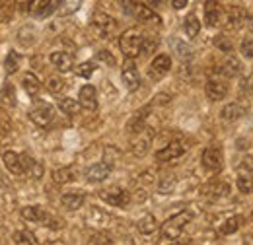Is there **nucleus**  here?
Returning <instances> with one entry per match:
<instances>
[{
    "label": "nucleus",
    "instance_id": "nucleus-46",
    "mask_svg": "<svg viewBox=\"0 0 253 245\" xmlns=\"http://www.w3.org/2000/svg\"><path fill=\"white\" fill-rule=\"evenodd\" d=\"M173 185H175L173 177H171V179H168V177H166V179H164V181L160 183V187H158L160 193H162V195H168V193H169V191L173 189Z\"/></svg>",
    "mask_w": 253,
    "mask_h": 245
},
{
    "label": "nucleus",
    "instance_id": "nucleus-15",
    "mask_svg": "<svg viewBox=\"0 0 253 245\" xmlns=\"http://www.w3.org/2000/svg\"><path fill=\"white\" fill-rule=\"evenodd\" d=\"M92 24H94V28L103 37H107V35H111L115 28H117V22H115V18H111V16H107V14H103V12H95L94 18H92Z\"/></svg>",
    "mask_w": 253,
    "mask_h": 245
},
{
    "label": "nucleus",
    "instance_id": "nucleus-18",
    "mask_svg": "<svg viewBox=\"0 0 253 245\" xmlns=\"http://www.w3.org/2000/svg\"><path fill=\"white\" fill-rule=\"evenodd\" d=\"M132 16H134L136 20H140V22H150V24H160V22H162V18H160L158 14H156L148 4H140V2L134 4Z\"/></svg>",
    "mask_w": 253,
    "mask_h": 245
},
{
    "label": "nucleus",
    "instance_id": "nucleus-51",
    "mask_svg": "<svg viewBox=\"0 0 253 245\" xmlns=\"http://www.w3.org/2000/svg\"><path fill=\"white\" fill-rule=\"evenodd\" d=\"M168 101H169V95H164V93L156 95V103H168Z\"/></svg>",
    "mask_w": 253,
    "mask_h": 245
},
{
    "label": "nucleus",
    "instance_id": "nucleus-3",
    "mask_svg": "<svg viewBox=\"0 0 253 245\" xmlns=\"http://www.w3.org/2000/svg\"><path fill=\"white\" fill-rule=\"evenodd\" d=\"M22 218L28 220V222L43 224V226H47V228H51V230H59V228H63V222L57 220L55 216L49 214L43 206H26V208L22 210Z\"/></svg>",
    "mask_w": 253,
    "mask_h": 245
},
{
    "label": "nucleus",
    "instance_id": "nucleus-20",
    "mask_svg": "<svg viewBox=\"0 0 253 245\" xmlns=\"http://www.w3.org/2000/svg\"><path fill=\"white\" fill-rule=\"evenodd\" d=\"M84 201H86V195H84L82 191H68V193H64L63 197H61L63 206L68 208V210H78V208H82Z\"/></svg>",
    "mask_w": 253,
    "mask_h": 245
},
{
    "label": "nucleus",
    "instance_id": "nucleus-33",
    "mask_svg": "<svg viewBox=\"0 0 253 245\" xmlns=\"http://www.w3.org/2000/svg\"><path fill=\"white\" fill-rule=\"evenodd\" d=\"M51 0H32L30 4V14L32 16H45L49 12Z\"/></svg>",
    "mask_w": 253,
    "mask_h": 245
},
{
    "label": "nucleus",
    "instance_id": "nucleus-47",
    "mask_svg": "<svg viewBox=\"0 0 253 245\" xmlns=\"http://www.w3.org/2000/svg\"><path fill=\"white\" fill-rule=\"evenodd\" d=\"M119 4H121V8H123V12H125V14L132 16V8H134L136 0H119Z\"/></svg>",
    "mask_w": 253,
    "mask_h": 245
},
{
    "label": "nucleus",
    "instance_id": "nucleus-30",
    "mask_svg": "<svg viewBox=\"0 0 253 245\" xmlns=\"http://www.w3.org/2000/svg\"><path fill=\"white\" fill-rule=\"evenodd\" d=\"M12 242H14V244H18V245H35L37 244L35 236H33L30 230H18V232H14Z\"/></svg>",
    "mask_w": 253,
    "mask_h": 245
},
{
    "label": "nucleus",
    "instance_id": "nucleus-38",
    "mask_svg": "<svg viewBox=\"0 0 253 245\" xmlns=\"http://www.w3.org/2000/svg\"><path fill=\"white\" fill-rule=\"evenodd\" d=\"M14 10H16L14 2H0V22H8V20H12Z\"/></svg>",
    "mask_w": 253,
    "mask_h": 245
},
{
    "label": "nucleus",
    "instance_id": "nucleus-6",
    "mask_svg": "<svg viewBox=\"0 0 253 245\" xmlns=\"http://www.w3.org/2000/svg\"><path fill=\"white\" fill-rule=\"evenodd\" d=\"M30 119L37 126H41V128H49L53 124V119H55V111H53L51 105L39 103V105H35L32 111H30Z\"/></svg>",
    "mask_w": 253,
    "mask_h": 245
},
{
    "label": "nucleus",
    "instance_id": "nucleus-53",
    "mask_svg": "<svg viewBox=\"0 0 253 245\" xmlns=\"http://www.w3.org/2000/svg\"><path fill=\"white\" fill-rule=\"evenodd\" d=\"M246 24H248V28H250V31L253 33V16H248V22H246Z\"/></svg>",
    "mask_w": 253,
    "mask_h": 245
},
{
    "label": "nucleus",
    "instance_id": "nucleus-27",
    "mask_svg": "<svg viewBox=\"0 0 253 245\" xmlns=\"http://www.w3.org/2000/svg\"><path fill=\"white\" fill-rule=\"evenodd\" d=\"M59 109L63 111L64 115H78L82 111V105L78 99H72V97H61L59 101Z\"/></svg>",
    "mask_w": 253,
    "mask_h": 245
},
{
    "label": "nucleus",
    "instance_id": "nucleus-29",
    "mask_svg": "<svg viewBox=\"0 0 253 245\" xmlns=\"http://www.w3.org/2000/svg\"><path fill=\"white\" fill-rule=\"evenodd\" d=\"M183 30L187 33V37H197L199 31H201V22L195 14H189L185 20H183Z\"/></svg>",
    "mask_w": 253,
    "mask_h": 245
},
{
    "label": "nucleus",
    "instance_id": "nucleus-40",
    "mask_svg": "<svg viewBox=\"0 0 253 245\" xmlns=\"http://www.w3.org/2000/svg\"><path fill=\"white\" fill-rule=\"evenodd\" d=\"M94 70H95L94 62H82V64L76 68V74H78L80 78H90V76L94 74Z\"/></svg>",
    "mask_w": 253,
    "mask_h": 245
},
{
    "label": "nucleus",
    "instance_id": "nucleus-16",
    "mask_svg": "<svg viewBox=\"0 0 253 245\" xmlns=\"http://www.w3.org/2000/svg\"><path fill=\"white\" fill-rule=\"evenodd\" d=\"M205 93H207L209 99L220 101V99L226 97V93H228V84L224 80H218V78H211L207 82V86H205Z\"/></svg>",
    "mask_w": 253,
    "mask_h": 245
},
{
    "label": "nucleus",
    "instance_id": "nucleus-50",
    "mask_svg": "<svg viewBox=\"0 0 253 245\" xmlns=\"http://www.w3.org/2000/svg\"><path fill=\"white\" fill-rule=\"evenodd\" d=\"M171 6H173L175 10H183V8L187 6V0H171Z\"/></svg>",
    "mask_w": 253,
    "mask_h": 245
},
{
    "label": "nucleus",
    "instance_id": "nucleus-7",
    "mask_svg": "<svg viewBox=\"0 0 253 245\" xmlns=\"http://www.w3.org/2000/svg\"><path fill=\"white\" fill-rule=\"evenodd\" d=\"M121 78H123V84L126 86V90L134 92V90L140 88V74H138V68H136L132 59H126V62L123 64Z\"/></svg>",
    "mask_w": 253,
    "mask_h": 245
},
{
    "label": "nucleus",
    "instance_id": "nucleus-52",
    "mask_svg": "<svg viewBox=\"0 0 253 245\" xmlns=\"http://www.w3.org/2000/svg\"><path fill=\"white\" fill-rule=\"evenodd\" d=\"M246 86H248V92H252V93H253V72H252V76L248 78V82H246Z\"/></svg>",
    "mask_w": 253,
    "mask_h": 245
},
{
    "label": "nucleus",
    "instance_id": "nucleus-41",
    "mask_svg": "<svg viewBox=\"0 0 253 245\" xmlns=\"http://www.w3.org/2000/svg\"><path fill=\"white\" fill-rule=\"evenodd\" d=\"M156 47H158V39H156V37H144V39H142V53H140V55L154 53Z\"/></svg>",
    "mask_w": 253,
    "mask_h": 245
},
{
    "label": "nucleus",
    "instance_id": "nucleus-31",
    "mask_svg": "<svg viewBox=\"0 0 253 245\" xmlns=\"http://www.w3.org/2000/svg\"><path fill=\"white\" fill-rule=\"evenodd\" d=\"M240 224H242V218H240V216H232V218H228V220L220 226V234L222 236L236 234V232L240 230Z\"/></svg>",
    "mask_w": 253,
    "mask_h": 245
},
{
    "label": "nucleus",
    "instance_id": "nucleus-2",
    "mask_svg": "<svg viewBox=\"0 0 253 245\" xmlns=\"http://www.w3.org/2000/svg\"><path fill=\"white\" fill-rule=\"evenodd\" d=\"M142 39L144 35L138 30H126L121 37H119V47H121V53L125 55L126 59H134L142 53Z\"/></svg>",
    "mask_w": 253,
    "mask_h": 245
},
{
    "label": "nucleus",
    "instance_id": "nucleus-21",
    "mask_svg": "<svg viewBox=\"0 0 253 245\" xmlns=\"http://www.w3.org/2000/svg\"><path fill=\"white\" fill-rule=\"evenodd\" d=\"M2 162H4V167L14 173V175H22L24 169H22V160H20V154L12 152V150H6L2 154Z\"/></svg>",
    "mask_w": 253,
    "mask_h": 245
},
{
    "label": "nucleus",
    "instance_id": "nucleus-12",
    "mask_svg": "<svg viewBox=\"0 0 253 245\" xmlns=\"http://www.w3.org/2000/svg\"><path fill=\"white\" fill-rule=\"evenodd\" d=\"M224 22L228 30H240L246 22H248V12L242 6H232L226 14H224Z\"/></svg>",
    "mask_w": 253,
    "mask_h": 245
},
{
    "label": "nucleus",
    "instance_id": "nucleus-24",
    "mask_svg": "<svg viewBox=\"0 0 253 245\" xmlns=\"http://www.w3.org/2000/svg\"><path fill=\"white\" fill-rule=\"evenodd\" d=\"M244 115V107L240 105V103H228V105H224L222 107V111H220V117H222V121H226V122H234V121H238L240 117Z\"/></svg>",
    "mask_w": 253,
    "mask_h": 245
},
{
    "label": "nucleus",
    "instance_id": "nucleus-17",
    "mask_svg": "<svg viewBox=\"0 0 253 245\" xmlns=\"http://www.w3.org/2000/svg\"><path fill=\"white\" fill-rule=\"evenodd\" d=\"M78 101L82 105V109L86 111H95L97 109V95H95V88L86 84L80 88V93H78Z\"/></svg>",
    "mask_w": 253,
    "mask_h": 245
},
{
    "label": "nucleus",
    "instance_id": "nucleus-5",
    "mask_svg": "<svg viewBox=\"0 0 253 245\" xmlns=\"http://www.w3.org/2000/svg\"><path fill=\"white\" fill-rule=\"evenodd\" d=\"M99 199L105 201V203L111 204V206L123 208V206H126V204L130 203V193L125 191V189H121V187H111V189L101 191V193H99Z\"/></svg>",
    "mask_w": 253,
    "mask_h": 245
},
{
    "label": "nucleus",
    "instance_id": "nucleus-14",
    "mask_svg": "<svg viewBox=\"0 0 253 245\" xmlns=\"http://www.w3.org/2000/svg\"><path fill=\"white\" fill-rule=\"evenodd\" d=\"M150 111H152V105H144V107H140L138 111H134L132 117H130L128 122H126V130H128L130 134H134V132H138L140 128H144V126H146V121H148Z\"/></svg>",
    "mask_w": 253,
    "mask_h": 245
},
{
    "label": "nucleus",
    "instance_id": "nucleus-34",
    "mask_svg": "<svg viewBox=\"0 0 253 245\" xmlns=\"http://www.w3.org/2000/svg\"><path fill=\"white\" fill-rule=\"evenodd\" d=\"M214 47H216L218 51H222V53H234V43H232V39L226 37L224 33L214 37Z\"/></svg>",
    "mask_w": 253,
    "mask_h": 245
},
{
    "label": "nucleus",
    "instance_id": "nucleus-54",
    "mask_svg": "<svg viewBox=\"0 0 253 245\" xmlns=\"http://www.w3.org/2000/svg\"><path fill=\"white\" fill-rule=\"evenodd\" d=\"M6 179H4V175H2V171H0V187H6Z\"/></svg>",
    "mask_w": 253,
    "mask_h": 245
},
{
    "label": "nucleus",
    "instance_id": "nucleus-1",
    "mask_svg": "<svg viewBox=\"0 0 253 245\" xmlns=\"http://www.w3.org/2000/svg\"><path fill=\"white\" fill-rule=\"evenodd\" d=\"M191 220H193V212H191V210H181L179 214L168 218V220L162 224V240L175 242V240L183 234L185 226L189 224Z\"/></svg>",
    "mask_w": 253,
    "mask_h": 245
},
{
    "label": "nucleus",
    "instance_id": "nucleus-43",
    "mask_svg": "<svg viewBox=\"0 0 253 245\" xmlns=\"http://www.w3.org/2000/svg\"><path fill=\"white\" fill-rule=\"evenodd\" d=\"M240 51H242V55H244L246 59H253V39L252 37H246V39L242 41Z\"/></svg>",
    "mask_w": 253,
    "mask_h": 245
},
{
    "label": "nucleus",
    "instance_id": "nucleus-44",
    "mask_svg": "<svg viewBox=\"0 0 253 245\" xmlns=\"http://www.w3.org/2000/svg\"><path fill=\"white\" fill-rule=\"evenodd\" d=\"M97 61L105 62V64H109V66H115V64H117L115 57H113L109 51H99V53H97Z\"/></svg>",
    "mask_w": 253,
    "mask_h": 245
},
{
    "label": "nucleus",
    "instance_id": "nucleus-22",
    "mask_svg": "<svg viewBox=\"0 0 253 245\" xmlns=\"http://www.w3.org/2000/svg\"><path fill=\"white\" fill-rule=\"evenodd\" d=\"M242 72V62L238 61L234 55H228L226 61L220 64V74L224 78H236Z\"/></svg>",
    "mask_w": 253,
    "mask_h": 245
},
{
    "label": "nucleus",
    "instance_id": "nucleus-55",
    "mask_svg": "<svg viewBox=\"0 0 253 245\" xmlns=\"http://www.w3.org/2000/svg\"><path fill=\"white\" fill-rule=\"evenodd\" d=\"M252 220H253V210H252Z\"/></svg>",
    "mask_w": 253,
    "mask_h": 245
},
{
    "label": "nucleus",
    "instance_id": "nucleus-19",
    "mask_svg": "<svg viewBox=\"0 0 253 245\" xmlns=\"http://www.w3.org/2000/svg\"><path fill=\"white\" fill-rule=\"evenodd\" d=\"M49 59H51V64L59 72H68L74 66V57L70 53H66V51H55V53H51Z\"/></svg>",
    "mask_w": 253,
    "mask_h": 245
},
{
    "label": "nucleus",
    "instance_id": "nucleus-10",
    "mask_svg": "<svg viewBox=\"0 0 253 245\" xmlns=\"http://www.w3.org/2000/svg\"><path fill=\"white\" fill-rule=\"evenodd\" d=\"M224 160H222V152L220 148H216V146H209V148H205L203 150V165L209 169V171H212V173H218L222 169V163Z\"/></svg>",
    "mask_w": 253,
    "mask_h": 245
},
{
    "label": "nucleus",
    "instance_id": "nucleus-48",
    "mask_svg": "<svg viewBox=\"0 0 253 245\" xmlns=\"http://www.w3.org/2000/svg\"><path fill=\"white\" fill-rule=\"evenodd\" d=\"M90 244H111V240H109L107 236H94V238L90 240Z\"/></svg>",
    "mask_w": 253,
    "mask_h": 245
},
{
    "label": "nucleus",
    "instance_id": "nucleus-35",
    "mask_svg": "<svg viewBox=\"0 0 253 245\" xmlns=\"http://www.w3.org/2000/svg\"><path fill=\"white\" fill-rule=\"evenodd\" d=\"M236 185H238L240 193H244V195H252V193H253V177H252V175L242 173V175L238 177Z\"/></svg>",
    "mask_w": 253,
    "mask_h": 245
},
{
    "label": "nucleus",
    "instance_id": "nucleus-42",
    "mask_svg": "<svg viewBox=\"0 0 253 245\" xmlns=\"http://www.w3.org/2000/svg\"><path fill=\"white\" fill-rule=\"evenodd\" d=\"M238 169H240V173H246V175H253V156H246V158H244V160L240 162Z\"/></svg>",
    "mask_w": 253,
    "mask_h": 245
},
{
    "label": "nucleus",
    "instance_id": "nucleus-8",
    "mask_svg": "<svg viewBox=\"0 0 253 245\" xmlns=\"http://www.w3.org/2000/svg\"><path fill=\"white\" fill-rule=\"evenodd\" d=\"M205 22L209 28H218L224 24V10L216 0H207L205 2Z\"/></svg>",
    "mask_w": 253,
    "mask_h": 245
},
{
    "label": "nucleus",
    "instance_id": "nucleus-9",
    "mask_svg": "<svg viewBox=\"0 0 253 245\" xmlns=\"http://www.w3.org/2000/svg\"><path fill=\"white\" fill-rule=\"evenodd\" d=\"M185 150H187L185 142H181V140H173V142H169L168 146H164L162 150L156 152V160H158V162H171V160L181 158V156L185 154Z\"/></svg>",
    "mask_w": 253,
    "mask_h": 245
},
{
    "label": "nucleus",
    "instance_id": "nucleus-49",
    "mask_svg": "<svg viewBox=\"0 0 253 245\" xmlns=\"http://www.w3.org/2000/svg\"><path fill=\"white\" fill-rule=\"evenodd\" d=\"M148 2V6L152 8V10H156V8H164L166 6V0H146Z\"/></svg>",
    "mask_w": 253,
    "mask_h": 245
},
{
    "label": "nucleus",
    "instance_id": "nucleus-36",
    "mask_svg": "<svg viewBox=\"0 0 253 245\" xmlns=\"http://www.w3.org/2000/svg\"><path fill=\"white\" fill-rule=\"evenodd\" d=\"M0 99H2V103L4 105H8V107H14L16 105V95H14V88H12V84H4V88H2V93H0Z\"/></svg>",
    "mask_w": 253,
    "mask_h": 245
},
{
    "label": "nucleus",
    "instance_id": "nucleus-28",
    "mask_svg": "<svg viewBox=\"0 0 253 245\" xmlns=\"http://www.w3.org/2000/svg\"><path fill=\"white\" fill-rule=\"evenodd\" d=\"M74 177H76L74 167H59L53 171V181L59 185L70 183V181H74Z\"/></svg>",
    "mask_w": 253,
    "mask_h": 245
},
{
    "label": "nucleus",
    "instance_id": "nucleus-13",
    "mask_svg": "<svg viewBox=\"0 0 253 245\" xmlns=\"http://www.w3.org/2000/svg\"><path fill=\"white\" fill-rule=\"evenodd\" d=\"M111 165H107L105 162H101V163H94V165H90L88 169H86V173H84V177H86V181L88 183H101V181H105L109 175H111Z\"/></svg>",
    "mask_w": 253,
    "mask_h": 245
},
{
    "label": "nucleus",
    "instance_id": "nucleus-11",
    "mask_svg": "<svg viewBox=\"0 0 253 245\" xmlns=\"http://www.w3.org/2000/svg\"><path fill=\"white\" fill-rule=\"evenodd\" d=\"M169 68H171V57L169 55H158V57H154V61L148 66V76L152 80H160L169 72Z\"/></svg>",
    "mask_w": 253,
    "mask_h": 245
},
{
    "label": "nucleus",
    "instance_id": "nucleus-37",
    "mask_svg": "<svg viewBox=\"0 0 253 245\" xmlns=\"http://www.w3.org/2000/svg\"><path fill=\"white\" fill-rule=\"evenodd\" d=\"M64 80L61 78V76H49L47 78V88L51 90L53 93H61L64 90Z\"/></svg>",
    "mask_w": 253,
    "mask_h": 245
},
{
    "label": "nucleus",
    "instance_id": "nucleus-4",
    "mask_svg": "<svg viewBox=\"0 0 253 245\" xmlns=\"http://www.w3.org/2000/svg\"><path fill=\"white\" fill-rule=\"evenodd\" d=\"M152 138H154V130L152 128H140L138 132H134V138L130 142V152L138 158H142L144 154H148L150 150V144H152Z\"/></svg>",
    "mask_w": 253,
    "mask_h": 245
},
{
    "label": "nucleus",
    "instance_id": "nucleus-25",
    "mask_svg": "<svg viewBox=\"0 0 253 245\" xmlns=\"http://www.w3.org/2000/svg\"><path fill=\"white\" fill-rule=\"evenodd\" d=\"M136 230L142 234V236H150L158 230V222L152 214H144L138 222H136Z\"/></svg>",
    "mask_w": 253,
    "mask_h": 245
},
{
    "label": "nucleus",
    "instance_id": "nucleus-32",
    "mask_svg": "<svg viewBox=\"0 0 253 245\" xmlns=\"http://www.w3.org/2000/svg\"><path fill=\"white\" fill-rule=\"evenodd\" d=\"M4 66H6V74H8V76L16 74V72H18V68H20V55H18L16 51H10V53H8V57H6Z\"/></svg>",
    "mask_w": 253,
    "mask_h": 245
},
{
    "label": "nucleus",
    "instance_id": "nucleus-45",
    "mask_svg": "<svg viewBox=\"0 0 253 245\" xmlns=\"http://www.w3.org/2000/svg\"><path fill=\"white\" fill-rule=\"evenodd\" d=\"M30 4H32V0H14L16 10L22 14H30Z\"/></svg>",
    "mask_w": 253,
    "mask_h": 245
},
{
    "label": "nucleus",
    "instance_id": "nucleus-39",
    "mask_svg": "<svg viewBox=\"0 0 253 245\" xmlns=\"http://www.w3.org/2000/svg\"><path fill=\"white\" fill-rule=\"evenodd\" d=\"M175 53H177V57H179V59H183V61H189L191 57H193L191 47L189 45H185V43H181V41H177V43H175Z\"/></svg>",
    "mask_w": 253,
    "mask_h": 245
},
{
    "label": "nucleus",
    "instance_id": "nucleus-26",
    "mask_svg": "<svg viewBox=\"0 0 253 245\" xmlns=\"http://www.w3.org/2000/svg\"><path fill=\"white\" fill-rule=\"evenodd\" d=\"M22 84H24V90H26V93H28L30 97H35V95L39 93V90H41V82H39V78H37L33 72H26V74H24Z\"/></svg>",
    "mask_w": 253,
    "mask_h": 245
},
{
    "label": "nucleus",
    "instance_id": "nucleus-23",
    "mask_svg": "<svg viewBox=\"0 0 253 245\" xmlns=\"http://www.w3.org/2000/svg\"><path fill=\"white\" fill-rule=\"evenodd\" d=\"M20 160H22V169H24V173H28L32 179H41V175H43V165L39 163V162H35L32 160L30 156H20Z\"/></svg>",
    "mask_w": 253,
    "mask_h": 245
}]
</instances>
